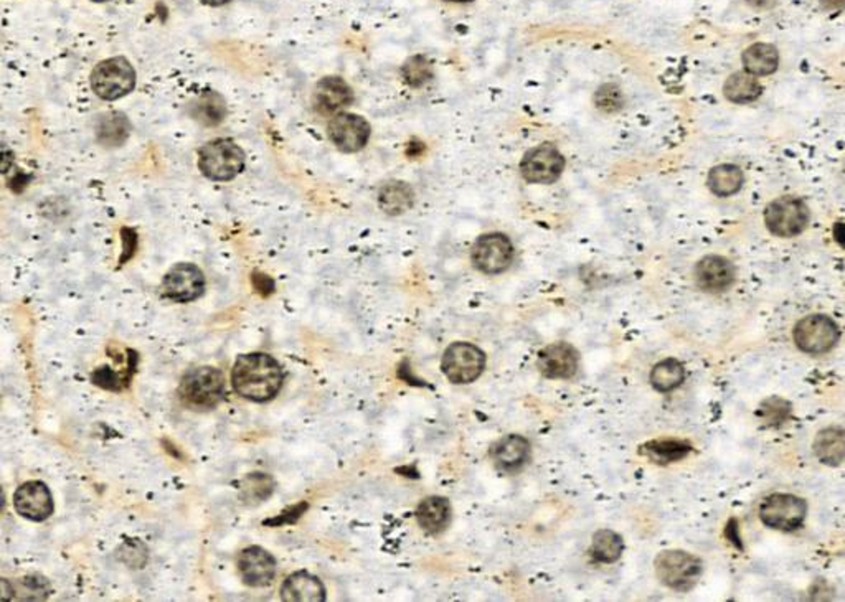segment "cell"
<instances>
[{"mask_svg":"<svg viewBox=\"0 0 845 602\" xmlns=\"http://www.w3.org/2000/svg\"><path fill=\"white\" fill-rule=\"evenodd\" d=\"M641 452L648 456L656 464H671L681 459L687 458L692 452V446L685 440L661 439L651 440L642 446Z\"/></svg>","mask_w":845,"mask_h":602,"instance_id":"cell-28","label":"cell"},{"mask_svg":"<svg viewBox=\"0 0 845 602\" xmlns=\"http://www.w3.org/2000/svg\"><path fill=\"white\" fill-rule=\"evenodd\" d=\"M353 99L351 86L339 76H325L315 84L314 103L323 113H335L349 106Z\"/></svg>","mask_w":845,"mask_h":602,"instance_id":"cell-19","label":"cell"},{"mask_svg":"<svg viewBox=\"0 0 845 602\" xmlns=\"http://www.w3.org/2000/svg\"><path fill=\"white\" fill-rule=\"evenodd\" d=\"M486 367V355L476 345L456 342L450 345L441 361V370L456 385H468L482 375Z\"/></svg>","mask_w":845,"mask_h":602,"instance_id":"cell-6","label":"cell"},{"mask_svg":"<svg viewBox=\"0 0 845 602\" xmlns=\"http://www.w3.org/2000/svg\"><path fill=\"white\" fill-rule=\"evenodd\" d=\"M844 171H845V165H844Z\"/></svg>","mask_w":845,"mask_h":602,"instance_id":"cell-42","label":"cell"},{"mask_svg":"<svg viewBox=\"0 0 845 602\" xmlns=\"http://www.w3.org/2000/svg\"><path fill=\"white\" fill-rule=\"evenodd\" d=\"M225 377L218 369L200 367L190 370L180 383V396L195 408H214L225 396Z\"/></svg>","mask_w":845,"mask_h":602,"instance_id":"cell-5","label":"cell"},{"mask_svg":"<svg viewBox=\"0 0 845 602\" xmlns=\"http://www.w3.org/2000/svg\"><path fill=\"white\" fill-rule=\"evenodd\" d=\"M131 134V123L123 113H109L101 116L96 126V137L99 144L104 147H117L124 144Z\"/></svg>","mask_w":845,"mask_h":602,"instance_id":"cell-26","label":"cell"},{"mask_svg":"<svg viewBox=\"0 0 845 602\" xmlns=\"http://www.w3.org/2000/svg\"><path fill=\"white\" fill-rule=\"evenodd\" d=\"M624 551V541L612 530H600L594 533L593 545L590 555L598 563H614L620 559Z\"/></svg>","mask_w":845,"mask_h":602,"instance_id":"cell-31","label":"cell"},{"mask_svg":"<svg viewBox=\"0 0 845 602\" xmlns=\"http://www.w3.org/2000/svg\"><path fill=\"white\" fill-rule=\"evenodd\" d=\"M735 266L721 256H705L695 268V281L707 292H723L735 282Z\"/></svg>","mask_w":845,"mask_h":602,"instance_id":"cell-17","label":"cell"},{"mask_svg":"<svg viewBox=\"0 0 845 602\" xmlns=\"http://www.w3.org/2000/svg\"><path fill=\"white\" fill-rule=\"evenodd\" d=\"M329 137L342 153H359L369 143V123L357 114L343 113L331 121Z\"/></svg>","mask_w":845,"mask_h":602,"instance_id":"cell-14","label":"cell"},{"mask_svg":"<svg viewBox=\"0 0 845 602\" xmlns=\"http://www.w3.org/2000/svg\"><path fill=\"white\" fill-rule=\"evenodd\" d=\"M432 76V64L424 56H412L403 64V78L412 86H422L430 82Z\"/></svg>","mask_w":845,"mask_h":602,"instance_id":"cell-34","label":"cell"},{"mask_svg":"<svg viewBox=\"0 0 845 602\" xmlns=\"http://www.w3.org/2000/svg\"><path fill=\"white\" fill-rule=\"evenodd\" d=\"M834 238H836L837 243L840 246H845V225L842 223H837L834 226Z\"/></svg>","mask_w":845,"mask_h":602,"instance_id":"cell-37","label":"cell"},{"mask_svg":"<svg viewBox=\"0 0 845 602\" xmlns=\"http://www.w3.org/2000/svg\"><path fill=\"white\" fill-rule=\"evenodd\" d=\"M281 599L286 602H324L325 587L319 577L299 571L284 581L281 587Z\"/></svg>","mask_w":845,"mask_h":602,"instance_id":"cell-20","label":"cell"},{"mask_svg":"<svg viewBox=\"0 0 845 602\" xmlns=\"http://www.w3.org/2000/svg\"><path fill=\"white\" fill-rule=\"evenodd\" d=\"M52 593L50 583L42 576H27L24 579L12 585V591L9 594H20L17 599L22 601H38V599H46ZM10 597V596H9ZM7 597V599H9Z\"/></svg>","mask_w":845,"mask_h":602,"instance_id":"cell-32","label":"cell"},{"mask_svg":"<svg viewBox=\"0 0 845 602\" xmlns=\"http://www.w3.org/2000/svg\"><path fill=\"white\" fill-rule=\"evenodd\" d=\"M743 185V172L733 163H721L713 167L709 175V187L719 197L735 195Z\"/></svg>","mask_w":845,"mask_h":602,"instance_id":"cell-29","label":"cell"},{"mask_svg":"<svg viewBox=\"0 0 845 602\" xmlns=\"http://www.w3.org/2000/svg\"><path fill=\"white\" fill-rule=\"evenodd\" d=\"M93 2H108V0H93Z\"/></svg>","mask_w":845,"mask_h":602,"instance_id":"cell-41","label":"cell"},{"mask_svg":"<svg viewBox=\"0 0 845 602\" xmlns=\"http://www.w3.org/2000/svg\"><path fill=\"white\" fill-rule=\"evenodd\" d=\"M238 571L244 585L263 587L271 585L274 579L278 573V563L270 551L260 547H250L238 557Z\"/></svg>","mask_w":845,"mask_h":602,"instance_id":"cell-15","label":"cell"},{"mask_svg":"<svg viewBox=\"0 0 845 602\" xmlns=\"http://www.w3.org/2000/svg\"><path fill=\"white\" fill-rule=\"evenodd\" d=\"M808 504L791 494H773L766 497L760 507V517L766 527L774 530L792 531L806 520Z\"/></svg>","mask_w":845,"mask_h":602,"instance_id":"cell-9","label":"cell"},{"mask_svg":"<svg viewBox=\"0 0 845 602\" xmlns=\"http://www.w3.org/2000/svg\"><path fill=\"white\" fill-rule=\"evenodd\" d=\"M531 458V442L522 436H505L492 448V460L504 472L521 470Z\"/></svg>","mask_w":845,"mask_h":602,"instance_id":"cell-18","label":"cell"},{"mask_svg":"<svg viewBox=\"0 0 845 602\" xmlns=\"http://www.w3.org/2000/svg\"><path fill=\"white\" fill-rule=\"evenodd\" d=\"M820 5L828 10L845 9V0H819Z\"/></svg>","mask_w":845,"mask_h":602,"instance_id":"cell-36","label":"cell"},{"mask_svg":"<svg viewBox=\"0 0 845 602\" xmlns=\"http://www.w3.org/2000/svg\"><path fill=\"white\" fill-rule=\"evenodd\" d=\"M14 507L27 520L44 521L54 515V497L44 482L32 480L15 490Z\"/></svg>","mask_w":845,"mask_h":602,"instance_id":"cell-13","label":"cell"},{"mask_svg":"<svg viewBox=\"0 0 845 602\" xmlns=\"http://www.w3.org/2000/svg\"><path fill=\"white\" fill-rule=\"evenodd\" d=\"M654 567L661 583L679 593L691 591L693 586L699 583L703 571V565L699 558L681 549L662 551L656 558Z\"/></svg>","mask_w":845,"mask_h":602,"instance_id":"cell-4","label":"cell"},{"mask_svg":"<svg viewBox=\"0 0 845 602\" xmlns=\"http://www.w3.org/2000/svg\"><path fill=\"white\" fill-rule=\"evenodd\" d=\"M414 202L413 190L403 182H388L378 192V205L388 215H402Z\"/></svg>","mask_w":845,"mask_h":602,"instance_id":"cell-24","label":"cell"},{"mask_svg":"<svg viewBox=\"0 0 845 602\" xmlns=\"http://www.w3.org/2000/svg\"><path fill=\"white\" fill-rule=\"evenodd\" d=\"M808 223L810 210L800 198H776L764 210V225L780 238H792L802 233Z\"/></svg>","mask_w":845,"mask_h":602,"instance_id":"cell-7","label":"cell"},{"mask_svg":"<svg viewBox=\"0 0 845 602\" xmlns=\"http://www.w3.org/2000/svg\"><path fill=\"white\" fill-rule=\"evenodd\" d=\"M780 54L771 44H755L743 54V66L755 76H766L778 70Z\"/></svg>","mask_w":845,"mask_h":602,"instance_id":"cell-25","label":"cell"},{"mask_svg":"<svg viewBox=\"0 0 845 602\" xmlns=\"http://www.w3.org/2000/svg\"><path fill=\"white\" fill-rule=\"evenodd\" d=\"M189 113L190 116L204 126H218L226 117L225 99L215 91H204L190 103Z\"/></svg>","mask_w":845,"mask_h":602,"instance_id":"cell-23","label":"cell"},{"mask_svg":"<svg viewBox=\"0 0 845 602\" xmlns=\"http://www.w3.org/2000/svg\"><path fill=\"white\" fill-rule=\"evenodd\" d=\"M814 454L826 466H840L845 462V429L844 428H826L818 432L814 439Z\"/></svg>","mask_w":845,"mask_h":602,"instance_id":"cell-22","label":"cell"},{"mask_svg":"<svg viewBox=\"0 0 845 602\" xmlns=\"http://www.w3.org/2000/svg\"><path fill=\"white\" fill-rule=\"evenodd\" d=\"M748 2L756 7H771L776 0H748Z\"/></svg>","mask_w":845,"mask_h":602,"instance_id":"cell-38","label":"cell"},{"mask_svg":"<svg viewBox=\"0 0 845 602\" xmlns=\"http://www.w3.org/2000/svg\"><path fill=\"white\" fill-rule=\"evenodd\" d=\"M792 337L800 350L810 355H820L836 347L840 332L830 317L814 314L798 322Z\"/></svg>","mask_w":845,"mask_h":602,"instance_id":"cell-8","label":"cell"},{"mask_svg":"<svg viewBox=\"0 0 845 602\" xmlns=\"http://www.w3.org/2000/svg\"><path fill=\"white\" fill-rule=\"evenodd\" d=\"M163 291L175 302L195 301L205 291V276L195 264L180 262L165 274Z\"/></svg>","mask_w":845,"mask_h":602,"instance_id":"cell-11","label":"cell"},{"mask_svg":"<svg viewBox=\"0 0 845 602\" xmlns=\"http://www.w3.org/2000/svg\"><path fill=\"white\" fill-rule=\"evenodd\" d=\"M244 149L230 139H216L202 147L198 153V169L210 180L226 182L244 169Z\"/></svg>","mask_w":845,"mask_h":602,"instance_id":"cell-2","label":"cell"},{"mask_svg":"<svg viewBox=\"0 0 845 602\" xmlns=\"http://www.w3.org/2000/svg\"><path fill=\"white\" fill-rule=\"evenodd\" d=\"M725 535H727V538H729L737 548L743 549V547H741V538L738 537L737 520H730L729 525H727V530H725Z\"/></svg>","mask_w":845,"mask_h":602,"instance_id":"cell-35","label":"cell"},{"mask_svg":"<svg viewBox=\"0 0 845 602\" xmlns=\"http://www.w3.org/2000/svg\"><path fill=\"white\" fill-rule=\"evenodd\" d=\"M537 367L543 377L567 380L578 370V351L570 343H552L540 350Z\"/></svg>","mask_w":845,"mask_h":602,"instance_id":"cell-16","label":"cell"},{"mask_svg":"<svg viewBox=\"0 0 845 602\" xmlns=\"http://www.w3.org/2000/svg\"><path fill=\"white\" fill-rule=\"evenodd\" d=\"M761 91H763V88H761L760 82L756 80L755 74L748 72L731 74L725 83V88H723L727 99H730L731 103H738V104L753 103L761 96Z\"/></svg>","mask_w":845,"mask_h":602,"instance_id":"cell-27","label":"cell"},{"mask_svg":"<svg viewBox=\"0 0 845 602\" xmlns=\"http://www.w3.org/2000/svg\"><path fill=\"white\" fill-rule=\"evenodd\" d=\"M513 260L511 240L501 233L484 234L472 248V262L486 274L504 272Z\"/></svg>","mask_w":845,"mask_h":602,"instance_id":"cell-10","label":"cell"},{"mask_svg":"<svg viewBox=\"0 0 845 602\" xmlns=\"http://www.w3.org/2000/svg\"><path fill=\"white\" fill-rule=\"evenodd\" d=\"M283 380L281 365L266 353L242 355L232 370L234 391L254 403L270 401L278 395Z\"/></svg>","mask_w":845,"mask_h":602,"instance_id":"cell-1","label":"cell"},{"mask_svg":"<svg viewBox=\"0 0 845 602\" xmlns=\"http://www.w3.org/2000/svg\"><path fill=\"white\" fill-rule=\"evenodd\" d=\"M563 165L565 161L555 147L540 145L523 157L521 172L532 183H552L562 175Z\"/></svg>","mask_w":845,"mask_h":602,"instance_id":"cell-12","label":"cell"},{"mask_svg":"<svg viewBox=\"0 0 845 602\" xmlns=\"http://www.w3.org/2000/svg\"><path fill=\"white\" fill-rule=\"evenodd\" d=\"M205 5H210V7H220V5H225L230 0H202Z\"/></svg>","mask_w":845,"mask_h":602,"instance_id":"cell-39","label":"cell"},{"mask_svg":"<svg viewBox=\"0 0 845 602\" xmlns=\"http://www.w3.org/2000/svg\"><path fill=\"white\" fill-rule=\"evenodd\" d=\"M450 2H468V0H450Z\"/></svg>","mask_w":845,"mask_h":602,"instance_id":"cell-40","label":"cell"},{"mask_svg":"<svg viewBox=\"0 0 845 602\" xmlns=\"http://www.w3.org/2000/svg\"><path fill=\"white\" fill-rule=\"evenodd\" d=\"M683 380H685V369L679 360H662L651 371V385L661 393H669L675 388L681 387Z\"/></svg>","mask_w":845,"mask_h":602,"instance_id":"cell-30","label":"cell"},{"mask_svg":"<svg viewBox=\"0 0 845 602\" xmlns=\"http://www.w3.org/2000/svg\"><path fill=\"white\" fill-rule=\"evenodd\" d=\"M135 86V70L124 56H114L96 64L91 73V88L98 98L116 101Z\"/></svg>","mask_w":845,"mask_h":602,"instance_id":"cell-3","label":"cell"},{"mask_svg":"<svg viewBox=\"0 0 845 602\" xmlns=\"http://www.w3.org/2000/svg\"><path fill=\"white\" fill-rule=\"evenodd\" d=\"M416 521L420 528L430 535L446 530L451 521V505L448 498L438 495L424 498L416 508Z\"/></svg>","mask_w":845,"mask_h":602,"instance_id":"cell-21","label":"cell"},{"mask_svg":"<svg viewBox=\"0 0 845 602\" xmlns=\"http://www.w3.org/2000/svg\"><path fill=\"white\" fill-rule=\"evenodd\" d=\"M791 410L792 406L786 400L774 396L760 406L758 414L766 426H781L791 416Z\"/></svg>","mask_w":845,"mask_h":602,"instance_id":"cell-33","label":"cell"}]
</instances>
